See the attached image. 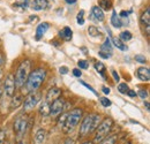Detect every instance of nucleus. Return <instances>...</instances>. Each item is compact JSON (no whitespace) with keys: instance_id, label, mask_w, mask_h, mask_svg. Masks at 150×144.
I'll return each instance as SVG.
<instances>
[{"instance_id":"7","label":"nucleus","mask_w":150,"mask_h":144,"mask_svg":"<svg viewBox=\"0 0 150 144\" xmlns=\"http://www.w3.org/2000/svg\"><path fill=\"white\" fill-rule=\"evenodd\" d=\"M2 88H4V92L6 93L7 97L12 98L14 96L15 90H16V85H15V77H14V74L13 73H9L6 76Z\"/></svg>"},{"instance_id":"32","label":"nucleus","mask_w":150,"mask_h":144,"mask_svg":"<svg viewBox=\"0 0 150 144\" xmlns=\"http://www.w3.org/2000/svg\"><path fill=\"white\" fill-rule=\"evenodd\" d=\"M77 66H79L80 69H87V68L89 67V64H88V61H86V60H79V61H77Z\"/></svg>"},{"instance_id":"24","label":"nucleus","mask_w":150,"mask_h":144,"mask_svg":"<svg viewBox=\"0 0 150 144\" xmlns=\"http://www.w3.org/2000/svg\"><path fill=\"white\" fill-rule=\"evenodd\" d=\"M88 34H89V36H91V37H100L102 36L100 30H98V28H96L95 25H90V27L88 28Z\"/></svg>"},{"instance_id":"15","label":"nucleus","mask_w":150,"mask_h":144,"mask_svg":"<svg viewBox=\"0 0 150 144\" xmlns=\"http://www.w3.org/2000/svg\"><path fill=\"white\" fill-rule=\"evenodd\" d=\"M38 113L40 116L43 118H46L50 115V103L44 100V102H40L39 104V107H38Z\"/></svg>"},{"instance_id":"44","label":"nucleus","mask_w":150,"mask_h":144,"mask_svg":"<svg viewBox=\"0 0 150 144\" xmlns=\"http://www.w3.org/2000/svg\"><path fill=\"white\" fill-rule=\"evenodd\" d=\"M65 144H75V142L73 138H67V140L65 141Z\"/></svg>"},{"instance_id":"10","label":"nucleus","mask_w":150,"mask_h":144,"mask_svg":"<svg viewBox=\"0 0 150 144\" xmlns=\"http://www.w3.org/2000/svg\"><path fill=\"white\" fill-rule=\"evenodd\" d=\"M98 54L103 59H109L112 55V43H111V38L110 37H108L105 39V42L102 44Z\"/></svg>"},{"instance_id":"26","label":"nucleus","mask_w":150,"mask_h":144,"mask_svg":"<svg viewBox=\"0 0 150 144\" xmlns=\"http://www.w3.org/2000/svg\"><path fill=\"white\" fill-rule=\"evenodd\" d=\"M133 35H132L131 31H128V30H126V31H122L121 34H120V36H119V39L121 40V42H128V40H131Z\"/></svg>"},{"instance_id":"6","label":"nucleus","mask_w":150,"mask_h":144,"mask_svg":"<svg viewBox=\"0 0 150 144\" xmlns=\"http://www.w3.org/2000/svg\"><path fill=\"white\" fill-rule=\"evenodd\" d=\"M28 126H29V122H28V118L25 115H19L15 119V121L13 124V129H14L18 141L24 136V134L27 133Z\"/></svg>"},{"instance_id":"21","label":"nucleus","mask_w":150,"mask_h":144,"mask_svg":"<svg viewBox=\"0 0 150 144\" xmlns=\"http://www.w3.org/2000/svg\"><path fill=\"white\" fill-rule=\"evenodd\" d=\"M111 24H112L114 28H120V27H122V25H124V23H122L121 18H119V15L117 14V12H115V11H113L112 12V16H111Z\"/></svg>"},{"instance_id":"30","label":"nucleus","mask_w":150,"mask_h":144,"mask_svg":"<svg viewBox=\"0 0 150 144\" xmlns=\"http://www.w3.org/2000/svg\"><path fill=\"white\" fill-rule=\"evenodd\" d=\"M76 21L80 25H83L84 24V11L81 9L79 13H77V16H76Z\"/></svg>"},{"instance_id":"45","label":"nucleus","mask_w":150,"mask_h":144,"mask_svg":"<svg viewBox=\"0 0 150 144\" xmlns=\"http://www.w3.org/2000/svg\"><path fill=\"white\" fill-rule=\"evenodd\" d=\"M67 4H69V5H73V4H75L76 2V0H65Z\"/></svg>"},{"instance_id":"42","label":"nucleus","mask_w":150,"mask_h":144,"mask_svg":"<svg viewBox=\"0 0 150 144\" xmlns=\"http://www.w3.org/2000/svg\"><path fill=\"white\" fill-rule=\"evenodd\" d=\"M127 16H128V12L126 11H121L119 14V18H127Z\"/></svg>"},{"instance_id":"11","label":"nucleus","mask_w":150,"mask_h":144,"mask_svg":"<svg viewBox=\"0 0 150 144\" xmlns=\"http://www.w3.org/2000/svg\"><path fill=\"white\" fill-rule=\"evenodd\" d=\"M140 21H141V24L146 28V30H144L146 35L149 37V35H150V8L149 7H147L146 11L142 13V15H141V18H140Z\"/></svg>"},{"instance_id":"33","label":"nucleus","mask_w":150,"mask_h":144,"mask_svg":"<svg viewBox=\"0 0 150 144\" xmlns=\"http://www.w3.org/2000/svg\"><path fill=\"white\" fill-rule=\"evenodd\" d=\"M136 95H139V97H140V98H142L143 100L148 98V91L146 90V89H140Z\"/></svg>"},{"instance_id":"4","label":"nucleus","mask_w":150,"mask_h":144,"mask_svg":"<svg viewBox=\"0 0 150 144\" xmlns=\"http://www.w3.org/2000/svg\"><path fill=\"white\" fill-rule=\"evenodd\" d=\"M113 120L111 118H105L100 121V124L96 128V134L94 137V144H99L105 137L109 136V134L111 133V129L113 128Z\"/></svg>"},{"instance_id":"19","label":"nucleus","mask_w":150,"mask_h":144,"mask_svg":"<svg viewBox=\"0 0 150 144\" xmlns=\"http://www.w3.org/2000/svg\"><path fill=\"white\" fill-rule=\"evenodd\" d=\"M46 140V130L40 128L35 134V144H44Z\"/></svg>"},{"instance_id":"27","label":"nucleus","mask_w":150,"mask_h":144,"mask_svg":"<svg viewBox=\"0 0 150 144\" xmlns=\"http://www.w3.org/2000/svg\"><path fill=\"white\" fill-rule=\"evenodd\" d=\"M94 67H95V69H96L97 72L99 73L100 75H104V72L106 71V68H105L104 64H103V62H100V61H97V62H95Z\"/></svg>"},{"instance_id":"23","label":"nucleus","mask_w":150,"mask_h":144,"mask_svg":"<svg viewBox=\"0 0 150 144\" xmlns=\"http://www.w3.org/2000/svg\"><path fill=\"white\" fill-rule=\"evenodd\" d=\"M112 44L117 49H119V50H121V51H126V50H127L126 44H125L124 42H121L119 38H112Z\"/></svg>"},{"instance_id":"51","label":"nucleus","mask_w":150,"mask_h":144,"mask_svg":"<svg viewBox=\"0 0 150 144\" xmlns=\"http://www.w3.org/2000/svg\"><path fill=\"white\" fill-rule=\"evenodd\" d=\"M6 144H14V142H13V141H7Z\"/></svg>"},{"instance_id":"5","label":"nucleus","mask_w":150,"mask_h":144,"mask_svg":"<svg viewBox=\"0 0 150 144\" xmlns=\"http://www.w3.org/2000/svg\"><path fill=\"white\" fill-rule=\"evenodd\" d=\"M30 68H31L30 60H23L19 65L16 73L14 75L16 88H22L25 84V81H27V78H28V76L30 74Z\"/></svg>"},{"instance_id":"12","label":"nucleus","mask_w":150,"mask_h":144,"mask_svg":"<svg viewBox=\"0 0 150 144\" xmlns=\"http://www.w3.org/2000/svg\"><path fill=\"white\" fill-rule=\"evenodd\" d=\"M60 96H61V89H59L57 87H53V88L49 89L47 93H46V102L52 103L53 100H56L57 98H59Z\"/></svg>"},{"instance_id":"28","label":"nucleus","mask_w":150,"mask_h":144,"mask_svg":"<svg viewBox=\"0 0 150 144\" xmlns=\"http://www.w3.org/2000/svg\"><path fill=\"white\" fill-rule=\"evenodd\" d=\"M66 119H67V113H62L60 116H59V119H58V121H57V126L59 127V128H64L65 126V122H66Z\"/></svg>"},{"instance_id":"16","label":"nucleus","mask_w":150,"mask_h":144,"mask_svg":"<svg viewBox=\"0 0 150 144\" xmlns=\"http://www.w3.org/2000/svg\"><path fill=\"white\" fill-rule=\"evenodd\" d=\"M49 28H50V24L47 22H43V23L38 24L37 29H36V39H40L45 35V32L49 30Z\"/></svg>"},{"instance_id":"46","label":"nucleus","mask_w":150,"mask_h":144,"mask_svg":"<svg viewBox=\"0 0 150 144\" xmlns=\"http://www.w3.org/2000/svg\"><path fill=\"white\" fill-rule=\"evenodd\" d=\"M2 95H4V88L0 85V99H1V97H2Z\"/></svg>"},{"instance_id":"34","label":"nucleus","mask_w":150,"mask_h":144,"mask_svg":"<svg viewBox=\"0 0 150 144\" xmlns=\"http://www.w3.org/2000/svg\"><path fill=\"white\" fill-rule=\"evenodd\" d=\"M135 60H136L137 62H140V64H146V62H147L146 56H144V55H141V54L135 55Z\"/></svg>"},{"instance_id":"49","label":"nucleus","mask_w":150,"mask_h":144,"mask_svg":"<svg viewBox=\"0 0 150 144\" xmlns=\"http://www.w3.org/2000/svg\"><path fill=\"white\" fill-rule=\"evenodd\" d=\"M144 105H146V108L149 111V102H146V103H144Z\"/></svg>"},{"instance_id":"52","label":"nucleus","mask_w":150,"mask_h":144,"mask_svg":"<svg viewBox=\"0 0 150 144\" xmlns=\"http://www.w3.org/2000/svg\"><path fill=\"white\" fill-rule=\"evenodd\" d=\"M1 64H2V55L0 54V66H1Z\"/></svg>"},{"instance_id":"36","label":"nucleus","mask_w":150,"mask_h":144,"mask_svg":"<svg viewBox=\"0 0 150 144\" xmlns=\"http://www.w3.org/2000/svg\"><path fill=\"white\" fill-rule=\"evenodd\" d=\"M28 4H29V0H22V2H16L14 4V6H21L22 8H27Z\"/></svg>"},{"instance_id":"41","label":"nucleus","mask_w":150,"mask_h":144,"mask_svg":"<svg viewBox=\"0 0 150 144\" xmlns=\"http://www.w3.org/2000/svg\"><path fill=\"white\" fill-rule=\"evenodd\" d=\"M126 93H127L129 97H132V98H135V97L137 96V95H136V92H135L134 90H131V89H128V91H127Z\"/></svg>"},{"instance_id":"37","label":"nucleus","mask_w":150,"mask_h":144,"mask_svg":"<svg viewBox=\"0 0 150 144\" xmlns=\"http://www.w3.org/2000/svg\"><path fill=\"white\" fill-rule=\"evenodd\" d=\"M5 141H6L5 131H4V129H0V144H5Z\"/></svg>"},{"instance_id":"43","label":"nucleus","mask_w":150,"mask_h":144,"mask_svg":"<svg viewBox=\"0 0 150 144\" xmlns=\"http://www.w3.org/2000/svg\"><path fill=\"white\" fill-rule=\"evenodd\" d=\"M102 90H103V92H104L105 95H109V93L111 92V90H110L108 87H103V88H102Z\"/></svg>"},{"instance_id":"1","label":"nucleus","mask_w":150,"mask_h":144,"mask_svg":"<svg viewBox=\"0 0 150 144\" xmlns=\"http://www.w3.org/2000/svg\"><path fill=\"white\" fill-rule=\"evenodd\" d=\"M46 78V71L44 68H37L33 72H30L27 81H25V89L29 93L36 92L40 88V85L44 83Z\"/></svg>"},{"instance_id":"50","label":"nucleus","mask_w":150,"mask_h":144,"mask_svg":"<svg viewBox=\"0 0 150 144\" xmlns=\"http://www.w3.org/2000/svg\"><path fill=\"white\" fill-rule=\"evenodd\" d=\"M2 75H4V72H2V69L0 68V81H1V78H2Z\"/></svg>"},{"instance_id":"2","label":"nucleus","mask_w":150,"mask_h":144,"mask_svg":"<svg viewBox=\"0 0 150 144\" xmlns=\"http://www.w3.org/2000/svg\"><path fill=\"white\" fill-rule=\"evenodd\" d=\"M102 121V116L99 114H88L83 118L81 125H80V131L79 135L81 137H86L89 134L94 133L96 128Z\"/></svg>"},{"instance_id":"38","label":"nucleus","mask_w":150,"mask_h":144,"mask_svg":"<svg viewBox=\"0 0 150 144\" xmlns=\"http://www.w3.org/2000/svg\"><path fill=\"white\" fill-rule=\"evenodd\" d=\"M68 71H69V69H68V67H66V66H62V67L59 68V73H60L61 75H66V74L68 73Z\"/></svg>"},{"instance_id":"22","label":"nucleus","mask_w":150,"mask_h":144,"mask_svg":"<svg viewBox=\"0 0 150 144\" xmlns=\"http://www.w3.org/2000/svg\"><path fill=\"white\" fill-rule=\"evenodd\" d=\"M98 7L104 12V11H110L112 8V0H99L98 1Z\"/></svg>"},{"instance_id":"20","label":"nucleus","mask_w":150,"mask_h":144,"mask_svg":"<svg viewBox=\"0 0 150 144\" xmlns=\"http://www.w3.org/2000/svg\"><path fill=\"white\" fill-rule=\"evenodd\" d=\"M23 103V96L21 95H15L11 98V108L12 109H16L19 108Z\"/></svg>"},{"instance_id":"3","label":"nucleus","mask_w":150,"mask_h":144,"mask_svg":"<svg viewBox=\"0 0 150 144\" xmlns=\"http://www.w3.org/2000/svg\"><path fill=\"white\" fill-rule=\"evenodd\" d=\"M83 118V111L82 108H73L71 109V112L67 113V119H66V122H65V126H64V131L66 134H69L74 130L76 126L80 124V121L82 120Z\"/></svg>"},{"instance_id":"25","label":"nucleus","mask_w":150,"mask_h":144,"mask_svg":"<svg viewBox=\"0 0 150 144\" xmlns=\"http://www.w3.org/2000/svg\"><path fill=\"white\" fill-rule=\"evenodd\" d=\"M117 140H118L117 134H114V135H109L108 137H105L99 144H115Z\"/></svg>"},{"instance_id":"47","label":"nucleus","mask_w":150,"mask_h":144,"mask_svg":"<svg viewBox=\"0 0 150 144\" xmlns=\"http://www.w3.org/2000/svg\"><path fill=\"white\" fill-rule=\"evenodd\" d=\"M18 144H27V143H25V141H23V140H19V141H18Z\"/></svg>"},{"instance_id":"9","label":"nucleus","mask_w":150,"mask_h":144,"mask_svg":"<svg viewBox=\"0 0 150 144\" xmlns=\"http://www.w3.org/2000/svg\"><path fill=\"white\" fill-rule=\"evenodd\" d=\"M66 107V103L62 98H57L56 100H53L50 104V115L51 116H58L59 114H61L64 112V109Z\"/></svg>"},{"instance_id":"31","label":"nucleus","mask_w":150,"mask_h":144,"mask_svg":"<svg viewBox=\"0 0 150 144\" xmlns=\"http://www.w3.org/2000/svg\"><path fill=\"white\" fill-rule=\"evenodd\" d=\"M128 85L126 84V83H120L119 85H118V91L120 92V93H122V95H126V92L128 91Z\"/></svg>"},{"instance_id":"48","label":"nucleus","mask_w":150,"mask_h":144,"mask_svg":"<svg viewBox=\"0 0 150 144\" xmlns=\"http://www.w3.org/2000/svg\"><path fill=\"white\" fill-rule=\"evenodd\" d=\"M82 144H94L93 141H86V142H83Z\"/></svg>"},{"instance_id":"29","label":"nucleus","mask_w":150,"mask_h":144,"mask_svg":"<svg viewBox=\"0 0 150 144\" xmlns=\"http://www.w3.org/2000/svg\"><path fill=\"white\" fill-rule=\"evenodd\" d=\"M99 103H100V105H102L103 107H110V106L112 105L111 100H110L109 98H106V97H100V98H99Z\"/></svg>"},{"instance_id":"39","label":"nucleus","mask_w":150,"mask_h":144,"mask_svg":"<svg viewBox=\"0 0 150 144\" xmlns=\"http://www.w3.org/2000/svg\"><path fill=\"white\" fill-rule=\"evenodd\" d=\"M73 75H74L75 77H81L82 72H81L79 68H74V69H73Z\"/></svg>"},{"instance_id":"40","label":"nucleus","mask_w":150,"mask_h":144,"mask_svg":"<svg viewBox=\"0 0 150 144\" xmlns=\"http://www.w3.org/2000/svg\"><path fill=\"white\" fill-rule=\"evenodd\" d=\"M111 74H112L114 81H115V82H119V80H120V77H119V74L115 72V71H112V72H111Z\"/></svg>"},{"instance_id":"13","label":"nucleus","mask_w":150,"mask_h":144,"mask_svg":"<svg viewBox=\"0 0 150 144\" xmlns=\"http://www.w3.org/2000/svg\"><path fill=\"white\" fill-rule=\"evenodd\" d=\"M136 75L139 77V80L143 81V82H149L150 80V71L147 67H140L136 72Z\"/></svg>"},{"instance_id":"8","label":"nucleus","mask_w":150,"mask_h":144,"mask_svg":"<svg viewBox=\"0 0 150 144\" xmlns=\"http://www.w3.org/2000/svg\"><path fill=\"white\" fill-rule=\"evenodd\" d=\"M40 97L42 96H40L39 92H31V93H29L25 97L24 102H23V109L24 111H30L34 107H36L37 104L40 102Z\"/></svg>"},{"instance_id":"17","label":"nucleus","mask_w":150,"mask_h":144,"mask_svg":"<svg viewBox=\"0 0 150 144\" xmlns=\"http://www.w3.org/2000/svg\"><path fill=\"white\" fill-rule=\"evenodd\" d=\"M91 15H93V18H94L96 21H98V22H103L104 18H105L104 12H103L98 6H94V7L91 8Z\"/></svg>"},{"instance_id":"18","label":"nucleus","mask_w":150,"mask_h":144,"mask_svg":"<svg viewBox=\"0 0 150 144\" xmlns=\"http://www.w3.org/2000/svg\"><path fill=\"white\" fill-rule=\"evenodd\" d=\"M59 37L62 38L66 42H69L72 39V37H73V30L69 27H65L59 31Z\"/></svg>"},{"instance_id":"14","label":"nucleus","mask_w":150,"mask_h":144,"mask_svg":"<svg viewBox=\"0 0 150 144\" xmlns=\"http://www.w3.org/2000/svg\"><path fill=\"white\" fill-rule=\"evenodd\" d=\"M49 7V1L47 0H34L31 2V8L34 11H44Z\"/></svg>"},{"instance_id":"35","label":"nucleus","mask_w":150,"mask_h":144,"mask_svg":"<svg viewBox=\"0 0 150 144\" xmlns=\"http://www.w3.org/2000/svg\"><path fill=\"white\" fill-rule=\"evenodd\" d=\"M80 83H81L82 85H84V87H86V88H87L88 90H90V91H91V92H93L94 95H98V93H97V91L95 90V89H94V88H93V87H91V85H89L88 83H86V82H83V81H80Z\"/></svg>"}]
</instances>
